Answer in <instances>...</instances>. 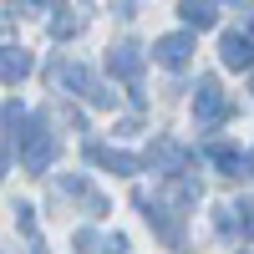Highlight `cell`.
Here are the masks:
<instances>
[{
	"instance_id": "11",
	"label": "cell",
	"mask_w": 254,
	"mask_h": 254,
	"mask_svg": "<svg viewBox=\"0 0 254 254\" xmlns=\"http://www.w3.org/2000/svg\"><path fill=\"white\" fill-rule=\"evenodd\" d=\"M76 26H81V20L71 15V5H61V10L51 15V36H56V41H66V36H76Z\"/></svg>"
},
{
	"instance_id": "13",
	"label": "cell",
	"mask_w": 254,
	"mask_h": 254,
	"mask_svg": "<svg viewBox=\"0 0 254 254\" xmlns=\"http://www.w3.org/2000/svg\"><path fill=\"white\" fill-rule=\"evenodd\" d=\"M239 229L254 239V203H239Z\"/></svg>"
},
{
	"instance_id": "7",
	"label": "cell",
	"mask_w": 254,
	"mask_h": 254,
	"mask_svg": "<svg viewBox=\"0 0 254 254\" xmlns=\"http://www.w3.org/2000/svg\"><path fill=\"white\" fill-rule=\"evenodd\" d=\"M219 56H224V66L244 71L249 61H254V41H249V36H239V31H229V36H224V46H219Z\"/></svg>"
},
{
	"instance_id": "2",
	"label": "cell",
	"mask_w": 254,
	"mask_h": 254,
	"mask_svg": "<svg viewBox=\"0 0 254 254\" xmlns=\"http://www.w3.org/2000/svg\"><path fill=\"white\" fill-rule=\"evenodd\" d=\"M51 81H56V87H76L92 107H112V92L102 87V81L81 66V61H61V66H51Z\"/></svg>"
},
{
	"instance_id": "6",
	"label": "cell",
	"mask_w": 254,
	"mask_h": 254,
	"mask_svg": "<svg viewBox=\"0 0 254 254\" xmlns=\"http://www.w3.org/2000/svg\"><path fill=\"white\" fill-rule=\"evenodd\" d=\"M153 56L163 61L168 71H178V66H188V56H193V36H188V31H178V36H163L158 46H153Z\"/></svg>"
},
{
	"instance_id": "5",
	"label": "cell",
	"mask_w": 254,
	"mask_h": 254,
	"mask_svg": "<svg viewBox=\"0 0 254 254\" xmlns=\"http://www.w3.org/2000/svg\"><path fill=\"white\" fill-rule=\"evenodd\" d=\"M87 158H92L97 168H107V173H117V178H132V173H142V158H132V153H117V147H102V142H87Z\"/></svg>"
},
{
	"instance_id": "10",
	"label": "cell",
	"mask_w": 254,
	"mask_h": 254,
	"mask_svg": "<svg viewBox=\"0 0 254 254\" xmlns=\"http://www.w3.org/2000/svg\"><path fill=\"white\" fill-rule=\"evenodd\" d=\"M178 15H183L188 26H193V31H208V26L219 20V10L208 5V0H183V5H178Z\"/></svg>"
},
{
	"instance_id": "3",
	"label": "cell",
	"mask_w": 254,
	"mask_h": 254,
	"mask_svg": "<svg viewBox=\"0 0 254 254\" xmlns=\"http://www.w3.org/2000/svg\"><path fill=\"white\" fill-rule=\"evenodd\" d=\"M193 117H198L203 127H214V122L229 117V97L219 92V81H214V76H203V81H198V92H193Z\"/></svg>"
},
{
	"instance_id": "9",
	"label": "cell",
	"mask_w": 254,
	"mask_h": 254,
	"mask_svg": "<svg viewBox=\"0 0 254 254\" xmlns=\"http://www.w3.org/2000/svg\"><path fill=\"white\" fill-rule=\"evenodd\" d=\"M208 158L219 163V173H224V178H249V163H244L229 142H214V147H208Z\"/></svg>"
},
{
	"instance_id": "12",
	"label": "cell",
	"mask_w": 254,
	"mask_h": 254,
	"mask_svg": "<svg viewBox=\"0 0 254 254\" xmlns=\"http://www.w3.org/2000/svg\"><path fill=\"white\" fill-rule=\"evenodd\" d=\"M97 254H127V239L112 234V239H97Z\"/></svg>"
},
{
	"instance_id": "14",
	"label": "cell",
	"mask_w": 254,
	"mask_h": 254,
	"mask_svg": "<svg viewBox=\"0 0 254 254\" xmlns=\"http://www.w3.org/2000/svg\"><path fill=\"white\" fill-rule=\"evenodd\" d=\"M31 5H41V0H10V10H15V15H31Z\"/></svg>"
},
{
	"instance_id": "15",
	"label": "cell",
	"mask_w": 254,
	"mask_h": 254,
	"mask_svg": "<svg viewBox=\"0 0 254 254\" xmlns=\"http://www.w3.org/2000/svg\"><path fill=\"white\" fill-rule=\"evenodd\" d=\"M0 168H5V158H0Z\"/></svg>"
},
{
	"instance_id": "1",
	"label": "cell",
	"mask_w": 254,
	"mask_h": 254,
	"mask_svg": "<svg viewBox=\"0 0 254 254\" xmlns=\"http://www.w3.org/2000/svg\"><path fill=\"white\" fill-rule=\"evenodd\" d=\"M20 132H26V147H20V168H26V173H46L51 158H56V137L46 132V117H31Z\"/></svg>"
},
{
	"instance_id": "8",
	"label": "cell",
	"mask_w": 254,
	"mask_h": 254,
	"mask_svg": "<svg viewBox=\"0 0 254 254\" xmlns=\"http://www.w3.org/2000/svg\"><path fill=\"white\" fill-rule=\"evenodd\" d=\"M31 76V51L26 46H0V81H20Z\"/></svg>"
},
{
	"instance_id": "4",
	"label": "cell",
	"mask_w": 254,
	"mask_h": 254,
	"mask_svg": "<svg viewBox=\"0 0 254 254\" xmlns=\"http://www.w3.org/2000/svg\"><path fill=\"white\" fill-rule=\"evenodd\" d=\"M107 66H112V76H122L127 87H132V102H142V92H137V76H142V46H132V41L112 46V51H107Z\"/></svg>"
}]
</instances>
